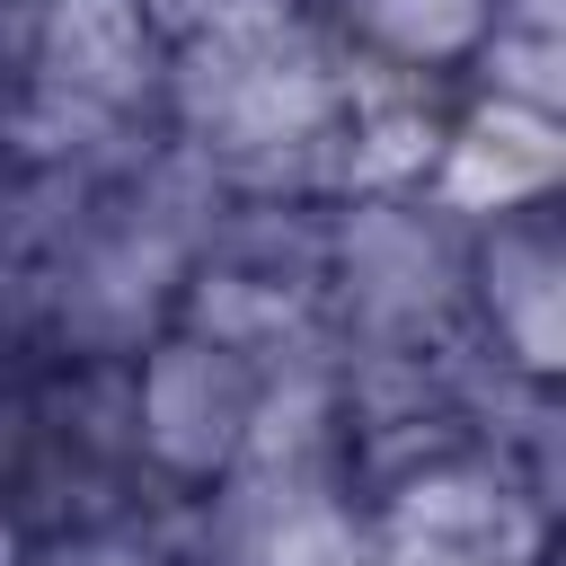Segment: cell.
Masks as SVG:
<instances>
[{
	"label": "cell",
	"instance_id": "1",
	"mask_svg": "<svg viewBox=\"0 0 566 566\" xmlns=\"http://www.w3.org/2000/svg\"><path fill=\"white\" fill-rule=\"evenodd\" d=\"M133 424L150 460L168 469H212L256 433V380L230 345H159L133 398Z\"/></svg>",
	"mask_w": 566,
	"mask_h": 566
},
{
	"label": "cell",
	"instance_id": "2",
	"mask_svg": "<svg viewBox=\"0 0 566 566\" xmlns=\"http://www.w3.org/2000/svg\"><path fill=\"white\" fill-rule=\"evenodd\" d=\"M363 27L407 62H442L486 27V0H363Z\"/></svg>",
	"mask_w": 566,
	"mask_h": 566
}]
</instances>
